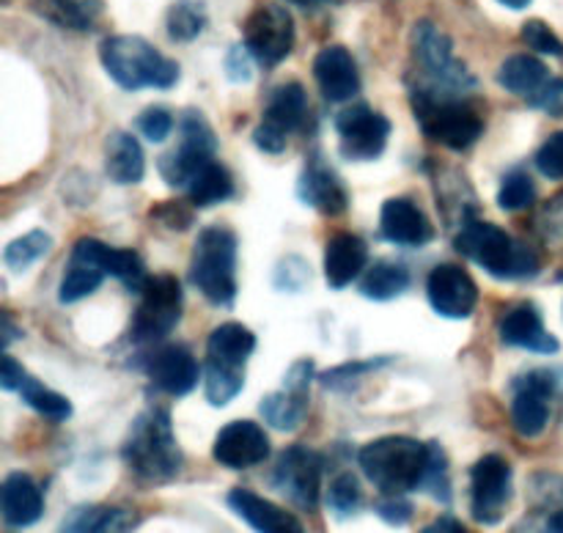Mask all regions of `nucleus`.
I'll return each instance as SVG.
<instances>
[{
    "label": "nucleus",
    "instance_id": "1",
    "mask_svg": "<svg viewBox=\"0 0 563 533\" xmlns=\"http://www.w3.org/2000/svg\"><path fill=\"white\" fill-rule=\"evenodd\" d=\"M121 456L126 467L146 484H165L179 476L181 448L176 443L170 415L163 407H148L132 421Z\"/></svg>",
    "mask_w": 563,
    "mask_h": 533
},
{
    "label": "nucleus",
    "instance_id": "2",
    "mask_svg": "<svg viewBox=\"0 0 563 533\" xmlns=\"http://www.w3.org/2000/svg\"><path fill=\"white\" fill-rule=\"evenodd\" d=\"M456 251L500 280L533 278L539 273L537 253L487 220H465L456 236Z\"/></svg>",
    "mask_w": 563,
    "mask_h": 533
},
{
    "label": "nucleus",
    "instance_id": "3",
    "mask_svg": "<svg viewBox=\"0 0 563 533\" xmlns=\"http://www.w3.org/2000/svg\"><path fill=\"white\" fill-rule=\"evenodd\" d=\"M361 470L379 492L385 495H405L410 489H421L423 473L429 465V443H418L412 437H379L374 443L363 445Z\"/></svg>",
    "mask_w": 563,
    "mask_h": 533
},
{
    "label": "nucleus",
    "instance_id": "4",
    "mask_svg": "<svg viewBox=\"0 0 563 533\" xmlns=\"http://www.w3.org/2000/svg\"><path fill=\"white\" fill-rule=\"evenodd\" d=\"M102 66L121 88L137 91V88H170L179 80L176 60L165 58L154 44L141 36H110L104 38Z\"/></svg>",
    "mask_w": 563,
    "mask_h": 533
},
{
    "label": "nucleus",
    "instance_id": "5",
    "mask_svg": "<svg viewBox=\"0 0 563 533\" xmlns=\"http://www.w3.org/2000/svg\"><path fill=\"white\" fill-rule=\"evenodd\" d=\"M190 280L209 302L231 306L236 297V236L223 225L198 234L190 258Z\"/></svg>",
    "mask_w": 563,
    "mask_h": 533
},
{
    "label": "nucleus",
    "instance_id": "6",
    "mask_svg": "<svg viewBox=\"0 0 563 533\" xmlns=\"http://www.w3.org/2000/svg\"><path fill=\"white\" fill-rule=\"evenodd\" d=\"M412 110L421 130L454 152L471 148L482 135V115L460 97H445L418 86L412 91Z\"/></svg>",
    "mask_w": 563,
    "mask_h": 533
},
{
    "label": "nucleus",
    "instance_id": "7",
    "mask_svg": "<svg viewBox=\"0 0 563 533\" xmlns=\"http://www.w3.org/2000/svg\"><path fill=\"white\" fill-rule=\"evenodd\" d=\"M412 53H416V60L421 64L423 75L429 77L427 86L421 88L445 93V97H460V93L471 91L476 86L467 66L454 58L451 38L432 22H418L412 27Z\"/></svg>",
    "mask_w": 563,
    "mask_h": 533
},
{
    "label": "nucleus",
    "instance_id": "8",
    "mask_svg": "<svg viewBox=\"0 0 563 533\" xmlns=\"http://www.w3.org/2000/svg\"><path fill=\"white\" fill-rule=\"evenodd\" d=\"M181 319V286L174 275H157L148 278L141 289L135 319H132L130 338L137 344H154V341L170 335V330Z\"/></svg>",
    "mask_w": 563,
    "mask_h": 533
},
{
    "label": "nucleus",
    "instance_id": "9",
    "mask_svg": "<svg viewBox=\"0 0 563 533\" xmlns=\"http://www.w3.org/2000/svg\"><path fill=\"white\" fill-rule=\"evenodd\" d=\"M511 503V465L487 454L471 470V511L478 525H498Z\"/></svg>",
    "mask_w": 563,
    "mask_h": 533
},
{
    "label": "nucleus",
    "instance_id": "10",
    "mask_svg": "<svg viewBox=\"0 0 563 533\" xmlns=\"http://www.w3.org/2000/svg\"><path fill=\"white\" fill-rule=\"evenodd\" d=\"M306 110L308 97L300 82H284V86L275 88L262 113V124L253 132L256 146L269 154L284 152L291 132L300 130L302 121H306Z\"/></svg>",
    "mask_w": 563,
    "mask_h": 533
},
{
    "label": "nucleus",
    "instance_id": "11",
    "mask_svg": "<svg viewBox=\"0 0 563 533\" xmlns=\"http://www.w3.org/2000/svg\"><path fill=\"white\" fill-rule=\"evenodd\" d=\"M181 141L179 148H174L170 154L159 157V174L165 176V181L174 187H187L190 176L201 168L203 163L214 159L218 152V137H214L212 126L203 119L201 113H185L179 124Z\"/></svg>",
    "mask_w": 563,
    "mask_h": 533
},
{
    "label": "nucleus",
    "instance_id": "12",
    "mask_svg": "<svg viewBox=\"0 0 563 533\" xmlns=\"http://www.w3.org/2000/svg\"><path fill=\"white\" fill-rule=\"evenodd\" d=\"M273 484L302 511H313L319 506V492H322V456L306 445H289L278 456Z\"/></svg>",
    "mask_w": 563,
    "mask_h": 533
},
{
    "label": "nucleus",
    "instance_id": "13",
    "mask_svg": "<svg viewBox=\"0 0 563 533\" xmlns=\"http://www.w3.org/2000/svg\"><path fill=\"white\" fill-rule=\"evenodd\" d=\"M335 132H339L341 154L346 159L368 163V159H377L388 146L390 121L368 104H352L335 115Z\"/></svg>",
    "mask_w": 563,
    "mask_h": 533
},
{
    "label": "nucleus",
    "instance_id": "14",
    "mask_svg": "<svg viewBox=\"0 0 563 533\" xmlns=\"http://www.w3.org/2000/svg\"><path fill=\"white\" fill-rule=\"evenodd\" d=\"M245 47L258 64L278 66L295 47V20L280 5H258L245 22Z\"/></svg>",
    "mask_w": 563,
    "mask_h": 533
},
{
    "label": "nucleus",
    "instance_id": "15",
    "mask_svg": "<svg viewBox=\"0 0 563 533\" xmlns=\"http://www.w3.org/2000/svg\"><path fill=\"white\" fill-rule=\"evenodd\" d=\"M108 256L110 247L104 245V242L82 236V240L71 247V256L69 262H66V273L64 278H60V302H77L82 300V297L93 295V291L99 289V284L104 280V275H110Z\"/></svg>",
    "mask_w": 563,
    "mask_h": 533
},
{
    "label": "nucleus",
    "instance_id": "16",
    "mask_svg": "<svg viewBox=\"0 0 563 533\" xmlns=\"http://www.w3.org/2000/svg\"><path fill=\"white\" fill-rule=\"evenodd\" d=\"M555 379L550 371H531L515 382L511 421L522 437H539L550 421V396Z\"/></svg>",
    "mask_w": 563,
    "mask_h": 533
},
{
    "label": "nucleus",
    "instance_id": "17",
    "mask_svg": "<svg viewBox=\"0 0 563 533\" xmlns=\"http://www.w3.org/2000/svg\"><path fill=\"white\" fill-rule=\"evenodd\" d=\"M212 456L231 470H247V467L262 465L267 459L269 437L258 423L231 421L214 437Z\"/></svg>",
    "mask_w": 563,
    "mask_h": 533
},
{
    "label": "nucleus",
    "instance_id": "18",
    "mask_svg": "<svg viewBox=\"0 0 563 533\" xmlns=\"http://www.w3.org/2000/svg\"><path fill=\"white\" fill-rule=\"evenodd\" d=\"M427 295L434 311L445 319H467L478 302L476 280L456 264H440L432 269Z\"/></svg>",
    "mask_w": 563,
    "mask_h": 533
},
{
    "label": "nucleus",
    "instance_id": "19",
    "mask_svg": "<svg viewBox=\"0 0 563 533\" xmlns=\"http://www.w3.org/2000/svg\"><path fill=\"white\" fill-rule=\"evenodd\" d=\"M313 77L319 82V91L328 102H346L361 91V71L355 58L346 47L333 44L324 47L313 60Z\"/></svg>",
    "mask_w": 563,
    "mask_h": 533
},
{
    "label": "nucleus",
    "instance_id": "20",
    "mask_svg": "<svg viewBox=\"0 0 563 533\" xmlns=\"http://www.w3.org/2000/svg\"><path fill=\"white\" fill-rule=\"evenodd\" d=\"M148 377L165 393L185 396L198 385L201 368H198V360L187 346L168 344L148 357Z\"/></svg>",
    "mask_w": 563,
    "mask_h": 533
},
{
    "label": "nucleus",
    "instance_id": "21",
    "mask_svg": "<svg viewBox=\"0 0 563 533\" xmlns=\"http://www.w3.org/2000/svg\"><path fill=\"white\" fill-rule=\"evenodd\" d=\"M379 229H383L385 240L405 247L427 245L434 234L423 209L416 201H410V198H390V201H385L383 214H379Z\"/></svg>",
    "mask_w": 563,
    "mask_h": 533
},
{
    "label": "nucleus",
    "instance_id": "22",
    "mask_svg": "<svg viewBox=\"0 0 563 533\" xmlns=\"http://www.w3.org/2000/svg\"><path fill=\"white\" fill-rule=\"evenodd\" d=\"M229 506L231 511H234L236 517H242L256 533H306L302 522L297 520L291 511L269 503V500L251 492V489H231Z\"/></svg>",
    "mask_w": 563,
    "mask_h": 533
},
{
    "label": "nucleus",
    "instance_id": "23",
    "mask_svg": "<svg viewBox=\"0 0 563 533\" xmlns=\"http://www.w3.org/2000/svg\"><path fill=\"white\" fill-rule=\"evenodd\" d=\"M0 511L9 528H31L44 514V495L27 473H9L0 487Z\"/></svg>",
    "mask_w": 563,
    "mask_h": 533
},
{
    "label": "nucleus",
    "instance_id": "24",
    "mask_svg": "<svg viewBox=\"0 0 563 533\" xmlns=\"http://www.w3.org/2000/svg\"><path fill=\"white\" fill-rule=\"evenodd\" d=\"M500 341L509 346H522V349L542 352V355H553L559 352V341L550 335L542 324V313L531 302H520L511 308L500 322Z\"/></svg>",
    "mask_w": 563,
    "mask_h": 533
},
{
    "label": "nucleus",
    "instance_id": "25",
    "mask_svg": "<svg viewBox=\"0 0 563 533\" xmlns=\"http://www.w3.org/2000/svg\"><path fill=\"white\" fill-rule=\"evenodd\" d=\"M368 247L357 234H335L324 247V280L330 289H344L366 269Z\"/></svg>",
    "mask_w": 563,
    "mask_h": 533
},
{
    "label": "nucleus",
    "instance_id": "26",
    "mask_svg": "<svg viewBox=\"0 0 563 533\" xmlns=\"http://www.w3.org/2000/svg\"><path fill=\"white\" fill-rule=\"evenodd\" d=\"M256 349V335L240 322H225L209 333L207 341V363L223 368L245 371L247 357Z\"/></svg>",
    "mask_w": 563,
    "mask_h": 533
},
{
    "label": "nucleus",
    "instance_id": "27",
    "mask_svg": "<svg viewBox=\"0 0 563 533\" xmlns=\"http://www.w3.org/2000/svg\"><path fill=\"white\" fill-rule=\"evenodd\" d=\"M300 198L308 207L319 209V212L330 214V218L344 212L346 203H350V196H346L339 176L330 168H324L322 163H311L306 168L300 179Z\"/></svg>",
    "mask_w": 563,
    "mask_h": 533
},
{
    "label": "nucleus",
    "instance_id": "28",
    "mask_svg": "<svg viewBox=\"0 0 563 533\" xmlns=\"http://www.w3.org/2000/svg\"><path fill=\"white\" fill-rule=\"evenodd\" d=\"M104 168H108V176L115 185H137L146 174V157H143L137 137L130 135V132H113L108 137Z\"/></svg>",
    "mask_w": 563,
    "mask_h": 533
},
{
    "label": "nucleus",
    "instance_id": "29",
    "mask_svg": "<svg viewBox=\"0 0 563 533\" xmlns=\"http://www.w3.org/2000/svg\"><path fill=\"white\" fill-rule=\"evenodd\" d=\"M185 190L192 207L207 209V207H214V203H223L225 198L234 196V179H231V174L223 168V165L209 159V163H203L201 168L190 176Z\"/></svg>",
    "mask_w": 563,
    "mask_h": 533
},
{
    "label": "nucleus",
    "instance_id": "30",
    "mask_svg": "<svg viewBox=\"0 0 563 533\" xmlns=\"http://www.w3.org/2000/svg\"><path fill=\"white\" fill-rule=\"evenodd\" d=\"M548 80V66L539 58H533V55H511V58H506L498 69L500 86H504L506 91L526 99H531Z\"/></svg>",
    "mask_w": 563,
    "mask_h": 533
},
{
    "label": "nucleus",
    "instance_id": "31",
    "mask_svg": "<svg viewBox=\"0 0 563 533\" xmlns=\"http://www.w3.org/2000/svg\"><path fill=\"white\" fill-rule=\"evenodd\" d=\"M44 20L71 31H88L102 14V0H31Z\"/></svg>",
    "mask_w": 563,
    "mask_h": 533
},
{
    "label": "nucleus",
    "instance_id": "32",
    "mask_svg": "<svg viewBox=\"0 0 563 533\" xmlns=\"http://www.w3.org/2000/svg\"><path fill=\"white\" fill-rule=\"evenodd\" d=\"M308 412V390L286 388L278 393H269L262 399V415L264 421L273 423L280 432H291L302 423Z\"/></svg>",
    "mask_w": 563,
    "mask_h": 533
},
{
    "label": "nucleus",
    "instance_id": "33",
    "mask_svg": "<svg viewBox=\"0 0 563 533\" xmlns=\"http://www.w3.org/2000/svg\"><path fill=\"white\" fill-rule=\"evenodd\" d=\"M410 286V273L396 262H377L366 269L361 280V291L368 300H394V297L405 295Z\"/></svg>",
    "mask_w": 563,
    "mask_h": 533
},
{
    "label": "nucleus",
    "instance_id": "34",
    "mask_svg": "<svg viewBox=\"0 0 563 533\" xmlns=\"http://www.w3.org/2000/svg\"><path fill=\"white\" fill-rule=\"evenodd\" d=\"M20 396L27 407H33L36 412H42L49 421H66L71 415V404L66 396L55 393V390L44 388L42 382H36L33 377H25L20 385Z\"/></svg>",
    "mask_w": 563,
    "mask_h": 533
},
{
    "label": "nucleus",
    "instance_id": "35",
    "mask_svg": "<svg viewBox=\"0 0 563 533\" xmlns=\"http://www.w3.org/2000/svg\"><path fill=\"white\" fill-rule=\"evenodd\" d=\"M49 245H53L49 234H44V231H31V234L20 236V240L9 242V247L3 251L5 267L14 269V273H25L31 264H36L38 258L47 256Z\"/></svg>",
    "mask_w": 563,
    "mask_h": 533
},
{
    "label": "nucleus",
    "instance_id": "36",
    "mask_svg": "<svg viewBox=\"0 0 563 533\" xmlns=\"http://www.w3.org/2000/svg\"><path fill=\"white\" fill-rule=\"evenodd\" d=\"M207 25V11L196 0H176L168 11V33L176 42H192Z\"/></svg>",
    "mask_w": 563,
    "mask_h": 533
},
{
    "label": "nucleus",
    "instance_id": "37",
    "mask_svg": "<svg viewBox=\"0 0 563 533\" xmlns=\"http://www.w3.org/2000/svg\"><path fill=\"white\" fill-rule=\"evenodd\" d=\"M245 385V371H234V368L212 366L207 363V374H203V393H207L209 404L223 407L234 399Z\"/></svg>",
    "mask_w": 563,
    "mask_h": 533
},
{
    "label": "nucleus",
    "instance_id": "38",
    "mask_svg": "<svg viewBox=\"0 0 563 533\" xmlns=\"http://www.w3.org/2000/svg\"><path fill=\"white\" fill-rule=\"evenodd\" d=\"M108 273L113 275V278H119L130 291H137V295H141V289L148 280L143 258L137 256L135 251H124V247H110Z\"/></svg>",
    "mask_w": 563,
    "mask_h": 533
},
{
    "label": "nucleus",
    "instance_id": "39",
    "mask_svg": "<svg viewBox=\"0 0 563 533\" xmlns=\"http://www.w3.org/2000/svg\"><path fill=\"white\" fill-rule=\"evenodd\" d=\"M537 198V187H533V179L526 174V170L515 168L504 176V185L498 190V203L506 212H520V209H528Z\"/></svg>",
    "mask_w": 563,
    "mask_h": 533
},
{
    "label": "nucleus",
    "instance_id": "40",
    "mask_svg": "<svg viewBox=\"0 0 563 533\" xmlns=\"http://www.w3.org/2000/svg\"><path fill=\"white\" fill-rule=\"evenodd\" d=\"M423 492L432 495L440 503H449L451 500V481H449V459H445V451L438 443H429V465L423 473L421 481Z\"/></svg>",
    "mask_w": 563,
    "mask_h": 533
},
{
    "label": "nucleus",
    "instance_id": "41",
    "mask_svg": "<svg viewBox=\"0 0 563 533\" xmlns=\"http://www.w3.org/2000/svg\"><path fill=\"white\" fill-rule=\"evenodd\" d=\"M361 503H363V492L357 478L352 476V473H341V476H335L328 492L330 509H333L339 517H352L357 514Z\"/></svg>",
    "mask_w": 563,
    "mask_h": 533
},
{
    "label": "nucleus",
    "instance_id": "42",
    "mask_svg": "<svg viewBox=\"0 0 563 533\" xmlns=\"http://www.w3.org/2000/svg\"><path fill=\"white\" fill-rule=\"evenodd\" d=\"M137 130H141L146 141L163 143L170 135V130H174V115H170L168 108L154 104V108H146L137 115Z\"/></svg>",
    "mask_w": 563,
    "mask_h": 533
},
{
    "label": "nucleus",
    "instance_id": "43",
    "mask_svg": "<svg viewBox=\"0 0 563 533\" xmlns=\"http://www.w3.org/2000/svg\"><path fill=\"white\" fill-rule=\"evenodd\" d=\"M522 42L531 49L544 55H563V42L553 33V27L544 25L542 20H531L522 25Z\"/></svg>",
    "mask_w": 563,
    "mask_h": 533
},
{
    "label": "nucleus",
    "instance_id": "44",
    "mask_svg": "<svg viewBox=\"0 0 563 533\" xmlns=\"http://www.w3.org/2000/svg\"><path fill=\"white\" fill-rule=\"evenodd\" d=\"M533 163H537L539 174L548 179H563V132H555L542 143Z\"/></svg>",
    "mask_w": 563,
    "mask_h": 533
},
{
    "label": "nucleus",
    "instance_id": "45",
    "mask_svg": "<svg viewBox=\"0 0 563 533\" xmlns=\"http://www.w3.org/2000/svg\"><path fill=\"white\" fill-rule=\"evenodd\" d=\"M102 506H80L60 525V533H102Z\"/></svg>",
    "mask_w": 563,
    "mask_h": 533
},
{
    "label": "nucleus",
    "instance_id": "46",
    "mask_svg": "<svg viewBox=\"0 0 563 533\" xmlns=\"http://www.w3.org/2000/svg\"><path fill=\"white\" fill-rule=\"evenodd\" d=\"M528 102H531L533 108L544 110L548 115H563V80L561 77H550V80L544 82V86L539 88V91L533 93Z\"/></svg>",
    "mask_w": 563,
    "mask_h": 533
},
{
    "label": "nucleus",
    "instance_id": "47",
    "mask_svg": "<svg viewBox=\"0 0 563 533\" xmlns=\"http://www.w3.org/2000/svg\"><path fill=\"white\" fill-rule=\"evenodd\" d=\"M374 509H377V514L383 517L388 525H396V528L405 525V522H410V517H412V506L407 503V500H401L399 495H390L388 500H379Z\"/></svg>",
    "mask_w": 563,
    "mask_h": 533
},
{
    "label": "nucleus",
    "instance_id": "48",
    "mask_svg": "<svg viewBox=\"0 0 563 533\" xmlns=\"http://www.w3.org/2000/svg\"><path fill=\"white\" fill-rule=\"evenodd\" d=\"M388 360H368V363H350V366H339L333 371L324 374V385H341V382H350V379L361 377V374L372 371V368L383 366Z\"/></svg>",
    "mask_w": 563,
    "mask_h": 533
},
{
    "label": "nucleus",
    "instance_id": "49",
    "mask_svg": "<svg viewBox=\"0 0 563 533\" xmlns=\"http://www.w3.org/2000/svg\"><path fill=\"white\" fill-rule=\"evenodd\" d=\"M152 218H157L165 229H179V231L187 229L192 220L190 212H181V203H176V201H165L163 207L154 209Z\"/></svg>",
    "mask_w": 563,
    "mask_h": 533
},
{
    "label": "nucleus",
    "instance_id": "50",
    "mask_svg": "<svg viewBox=\"0 0 563 533\" xmlns=\"http://www.w3.org/2000/svg\"><path fill=\"white\" fill-rule=\"evenodd\" d=\"M225 69H229V77L234 82H247L251 80V53L247 47H234L229 53V60H225Z\"/></svg>",
    "mask_w": 563,
    "mask_h": 533
},
{
    "label": "nucleus",
    "instance_id": "51",
    "mask_svg": "<svg viewBox=\"0 0 563 533\" xmlns=\"http://www.w3.org/2000/svg\"><path fill=\"white\" fill-rule=\"evenodd\" d=\"M25 377H27V374L22 371L20 363H16L11 355H5L3 357V371H0V385H3L5 390H20L22 379H25Z\"/></svg>",
    "mask_w": 563,
    "mask_h": 533
},
{
    "label": "nucleus",
    "instance_id": "52",
    "mask_svg": "<svg viewBox=\"0 0 563 533\" xmlns=\"http://www.w3.org/2000/svg\"><path fill=\"white\" fill-rule=\"evenodd\" d=\"M421 533H465V528H462L454 517H440V520H434L432 525L423 528Z\"/></svg>",
    "mask_w": 563,
    "mask_h": 533
},
{
    "label": "nucleus",
    "instance_id": "53",
    "mask_svg": "<svg viewBox=\"0 0 563 533\" xmlns=\"http://www.w3.org/2000/svg\"><path fill=\"white\" fill-rule=\"evenodd\" d=\"M16 335H20V333H16V327H14V324H11L9 313H3V341H5V344H11V341H14Z\"/></svg>",
    "mask_w": 563,
    "mask_h": 533
},
{
    "label": "nucleus",
    "instance_id": "54",
    "mask_svg": "<svg viewBox=\"0 0 563 533\" xmlns=\"http://www.w3.org/2000/svg\"><path fill=\"white\" fill-rule=\"evenodd\" d=\"M550 533H563V509L555 511L553 517H550Z\"/></svg>",
    "mask_w": 563,
    "mask_h": 533
},
{
    "label": "nucleus",
    "instance_id": "55",
    "mask_svg": "<svg viewBox=\"0 0 563 533\" xmlns=\"http://www.w3.org/2000/svg\"><path fill=\"white\" fill-rule=\"evenodd\" d=\"M498 3H504V5H509V9H528V5L533 3V0H498Z\"/></svg>",
    "mask_w": 563,
    "mask_h": 533
},
{
    "label": "nucleus",
    "instance_id": "56",
    "mask_svg": "<svg viewBox=\"0 0 563 533\" xmlns=\"http://www.w3.org/2000/svg\"><path fill=\"white\" fill-rule=\"evenodd\" d=\"M289 3H297V5H317V3H324V0H289Z\"/></svg>",
    "mask_w": 563,
    "mask_h": 533
}]
</instances>
